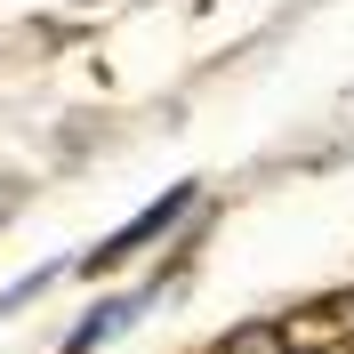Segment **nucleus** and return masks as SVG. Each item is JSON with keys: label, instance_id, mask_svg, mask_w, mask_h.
Listing matches in <instances>:
<instances>
[{"label": "nucleus", "instance_id": "obj_4", "mask_svg": "<svg viewBox=\"0 0 354 354\" xmlns=\"http://www.w3.org/2000/svg\"><path fill=\"white\" fill-rule=\"evenodd\" d=\"M209 354H282V338H274V322H258V330H234L225 346H209Z\"/></svg>", "mask_w": 354, "mask_h": 354}, {"label": "nucleus", "instance_id": "obj_1", "mask_svg": "<svg viewBox=\"0 0 354 354\" xmlns=\"http://www.w3.org/2000/svg\"><path fill=\"white\" fill-rule=\"evenodd\" d=\"M274 338H282V354H354V290L298 306L290 322H274Z\"/></svg>", "mask_w": 354, "mask_h": 354}, {"label": "nucleus", "instance_id": "obj_2", "mask_svg": "<svg viewBox=\"0 0 354 354\" xmlns=\"http://www.w3.org/2000/svg\"><path fill=\"white\" fill-rule=\"evenodd\" d=\"M185 209H194V185H177V194H161V201H153V209H145V218H137V225H121V234H113V242L97 250V258H88V274H105V266H121V258H129V250H145V242H153V234H161V225H177V218H185Z\"/></svg>", "mask_w": 354, "mask_h": 354}, {"label": "nucleus", "instance_id": "obj_3", "mask_svg": "<svg viewBox=\"0 0 354 354\" xmlns=\"http://www.w3.org/2000/svg\"><path fill=\"white\" fill-rule=\"evenodd\" d=\"M137 306H145V298H113V306H105V314H88L81 330H73V346H65V354H97V346H105V338H113V330H121V322H129V314H137Z\"/></svg>", "mask_w": 354, "mask_h": 354}]
</instances>
